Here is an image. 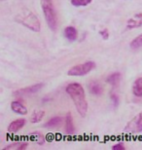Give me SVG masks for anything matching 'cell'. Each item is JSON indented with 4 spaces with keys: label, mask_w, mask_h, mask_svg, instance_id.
Returning a JSON list of instances; mask_svg holds the SVG:
<instances>
[{
    "label": "cell",
    "mask_w": 142,
    "mask_h": 150,
    "mask_svg": "<svg viewBox=\"0 0 142 150\" xmlns=\"http://www.w3.org/2000/svg\"><path fill=\"white\" fill-rule=\"evenodd\" d=\"M65 132L68 136H73L75 133V127L73 123V118H72V114L68 112L65 116Z\"/></svg>",
    "instance_id": "52a82bcc"
},
{
    "label": "cell",
    "mask_w": 142,
    "mask_h": 150,
    "mask_svg": "<svg viewBox=\"0 0 142 150\" xmlns=\"http://www.w3.org/2000/svg\"><path fill=\"white\" fill-rule=\"evenodd\" d=\"M95 67V64L93 62H86L84 64L75 65L68 70L67 74L69 76H83L90 72Z\"/></svg>",
    "instance_id": "277c9868"
},
{
    "label": "cell",
    "mask_w": 142,
    "mask_h": 150,
    "mask_svg": "<svg viewBox=\"0 0 142 150\" xmlns=\"http://www.w3.org/2000/svg\"><path fill=\"white\" fill-rule=\"evenodd\" d=\"M66 93L72 98L78 113L82 117H85L88 111V103L82 85L79 83H70L66 87Z\"/></svg>",
    "instance_id": "6da1fadb"
},
{
    "label": "cell",
    "mask_w": 142,
    "mask_h": 150,
    "mask_svg": "<svg viewBox=\"0 0 142 150\" xmlns=\"http://www.w3.org/2000/svg\"><path fill=\"white\" fill-rule=\"evenodd\" d=\"M64 36L65 38L69 41H75L78 37V32L76 30V28L73 26H67L64 29Z\"/></svg>",
    "instance_id": "8fae6325"
},
{
    "label": "cell",
    "mask_w": 142,
    "mask_h": 150,
    "mask_svg": "<svg viewBox=\"0 0 142 150\" xmlns=\"http://www.w3.org/2000/svg\"><path fill=\"white\" fill-rule=\"evenodd\" d=\"M30 139L40 145H43L45 142V137L39 132H33V133L30 134Z\"/></svg>",
    "instance_id": "9a60e30c"
},
{
    "label": "cell",
    "mask_w": 142,
    "mask_h": 150,
    "mask_svg": "<svg viewBox=\"0 0 142 150\" xmlns=\"http://www.w3.org/2000/svg\"><path fill=\"white\" fill-rule=\"evenodd\" d=\"M45 115V112L43 110H39V111H34V113L32 114L31 118H30V122L31 123H38L39 121H41L43 119V117Z\"/></svg>",
    "instance_id": "ac0fdd59"
},
{
    "label": "cell",
    "mask_w": 142,
    "mask_h": 150,
    "mask_svg": "<svg viewBox=\"0 0 142 150\" xmlns=\"http://www.w3.org/2000/svg\"><path fill=\"white\" fill-rule=\"evenodd\" d=\"M62 120L63 119L59 116L53 117V118H51L48 122L45 123V124L43 125V127H45V128H57V127H59V126L61 125Z\"/></svg>",
    "instance_id": "4fadbf2b"
},
{
    "label": "cell",
    "mask_w": 142,
    "mask_h": 150,
    "mask_svg": "<svg viewBox=\"0 0 142 150\" xmlns=\"http://www.w3.org/2000/svg\"><path fill=\"white\" fill-rule=\"evenodd\" d=\"M43 87H44V83L34 84V85H32V86L25 87V88L20 89V90H18V91L14 92L13 96H15V97H28V96L36 94V93L40 91Z\"/></svg>",
    "instance_id": "8992f818"
},
{
    "label": "cell",
    "mask_w": 142,
    "mask_h": 150,
    "mask_svg": "<svg viewBox=\"0 0 142 150\" xmlns=\"http://www.w3.org/2000/svg\"><path fill=\"white\" fill-rule=\"evenodd\" d=\"M107 82L112 85L113 87H118L121 82V73L120 72H115L111 74L107 78Z\"/></svg>",
    "instance_id": "5bb4252c"
},
{
    "label": "cell",
    "mask_w": 142,
    "mask_h": 150,
    "mask_svg": "<svg viewBox=\"0 0 142 150\" xmlns=\"http://www.w3.org/2000/svg\"><path fill=\"white\" fill-rule=\"evenodd\" d=\"M132 93H134L135 97H142V77L137 78L134 81V85H132Z\"/></svg>",
    "instance_id": "7c38bea8"
},
{
    "label": "cell",
    "mask_w": 142,
    "mask_h": 150,
    "mask_svg": "<svg viewBox=\"0 0 142 150\" xmlns=\"http://www.w3.org/2000/svg\"><path fill=\"white\" fill-rule=\"evenodd\" d=\"M125 132L128 134H138L142 132V112L137 114L126 126Z\"/></svg>",
    "instance_id": "5b68a950"
},
{
    "label": "cell",
    "mask_w": 142,
    "mask_h": 150,
    "mask_svg": "<svg viewBox=\"0 0 142 150\" xmlns=\"http://www.w3.org/2000/svg\"><path fill=\"white\" fill-rule=\"evenodd\" d=\"M90 91L92 94L95 96H99L102 94V88L98 83H93L90 86Z\"/></svg>",
    "instance_id": "d6986e66"
},
{
    "label": "cell",
    "mask_w": 142,
    "mask_h": 150,
    "mask_svg": "<svg viewBox=\"0 0 142 150\" xmlns=\"http://www.w3.org/2000/svg\"><path fill=\"white\" fill-rule=\"evenodd\" d=\"M111 100H112L114 105L117 106L118 103H119V98H118V96L116 94H114V93H112V94H111Z\"/></svg>",
    "instance_id": "44dd1931"
},
{
    "label": "cell",
    "mask_w": 142,
    "mask_h": 150,
    "mask_svg": "<svg viewBox=\"0 0 142 150\" xmlns=\"http://www.w3.org/2000/svg\"><path fill=\"white\" fill-rule=\"evenodd\" d=\"M92 2V0H71V4L76 7H80V6H87Z\"/></svg>",
    "instance_id": "ffe728a7"
},
{
    "label": "cell",
    "mask_w": 142,
    "mask_h": 150,
    "mask_svg": "<svg viewBox=\"0 0 142 150\" xmlns=\"http://www.w3.org/2000/svg\"><path fill=\"white\" fill-rule=\"evenodd\" d=\"M112 148L115 149V150H125L126 149V147L122 144V143H118V144L114 145Z\"/></svg>",
    "instance_id": "603a6c76"
},
{
    "label": "cell",
    "mask_w": 142,
    "mask_h": 150,
    "mask_svg": "<svg viewBox=\"0 0 142 150\" xmlns=\"http://www.w3.org/2000/svg\"><path fill=\"white\" fill-rule=\"evenodd\" d=\"M11 109L13 110L14 112L20 114V115H25V114L28 113L26 107L23 105V103H20V101H13V103H11Z\"/></svg>",
    "instance_id": "30bf717a"
},
{
    "label": "cell",
    "mask_w": 142,
    "mask_h": 150,
    "mask_svg": "<svg viewBox=\"0 0 142 150\" xmlns=\"http://www.w3.org/2000/svg\"><path fill=\"white\" fill-rule=\"evenodd\" d=\"M129 46H131V49H134V50H136V49L141 48L142 47V34L138 35L137 37H135L134 40L131 42Z\"/></svg>",
    "instance_id": "e0dca14e"
},
{
    "label": "cell",
    "mask_w": 142,
    "mask_h": 150,
    "mask_svg": "<svg viewBox=\"0 0 142 150\" xmlns=\"http://www.w3.org/2000/svg\"><path fill=\"white\" fill-rule=\"evenodd\" d=\"M100 35L103 37L104 40H106V39H108V37H109V33H108L107 29H103V30H101L100 31Z\"/></svg>",
    "instance_id": "7402d4cb"
},
{
    "label": "cell",
    "mask_w": 142,
    "mask_h": 150,
    "mask_svg": "<svg viewBox=\"0 0 142 150\" xmlns=\"http://www.w3.org/2000/svg\"><path fill=\"white\" fill-rule=\"evenodd\" d=\"M25 125V119H17L9 125L8 132L11 134H15L17 132H19Z\"/></svg>",
    "instance_id": "ba28073f"
},
{
    "label": "cell",
    "mask_w": 142,
    "mask_h": 150,
    "mask_svg": "<svg viewBox=\"0 0 142 150\" xmlns=\"http://www.w3.org/2000/svg\"><path fill=\"white\" fill-rule=\"evenodd\" d=\"M15 20H16L17 23H20L22 25L25 26V28H28L34 32H39L41 29L40 22H39L38 18L28 9H25L20 13L18 14Z\"/></svg>",
    "instance_id": "7a4b0ae2"
},
{
    "label": "cell",
    "mask_w": 142,
    "mask_h": 150,
    "mask_svg": "<svg viewBox=\"0 0 142 150\" xmlns=\"http://www.w3.org/2000/svg\"><path fill=\"white\" fill-rule=\"evenodd\" d=\"M142 25V14H136L128 21V28H136Z\"/></svg>",
    "instance_id": "9c48e42d"
},
{
    "label": "cell",
    "mask_w": 142,
    "mask_h": 150,
    "mask_svg": "<svg viewBox=\"0 0 142 150\" xmlns=\"http://www.w3.org/2000/svg\"><path fill=\"white\" fill-rule=\"evenodd\" d=\"M28 142H15V143H12L11 145H8L6 146L4 148V150H7V149H17V150H25L26 147H28Z\"/></svg>",
    "instance_id": "2e32d148"
},
{
    "label": "cell",
    "mask_w": 142,
    "mask_h": 150,
    "mask_svg": "<svg viewBox=\"0 0 142 150\" xmlns=\"http://www.w3.org/2000/svg\"><path fill=\"white\" fill-rule=\"evenodd\" d=\"M40 2L45 16V20H46L51 30L55 31L57 26V18L55 7H54L53 0H40Z\"/></svg>",
    "instance_id": "3957f363"
},
{
    "label": "cell",
    "mask_w": 142,
    "mask_h": 150,
    "mask_svg": "<svg viewBox=\"0 0 142 150\" xmlns=\"http://www.w3.org/2000/svg\"><path fill=\"white\" fill-rule=\"evenodd\" d=\"M1 1H5V0H1Z\"/></svg>",
    "instance_id": "cb8c5ba5"
}]
</instances>
